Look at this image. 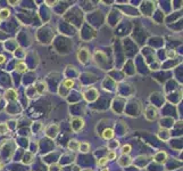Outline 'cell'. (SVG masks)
I'll list each match as a JSON object with an SVG mask.
<instances>
[{"label":"cell","instance_id":"22","mask_svg":"<svg viewBox=\"0 0 183 171\" xmlns=\"http://www.w3.org/2000/svg\"><path fill=\"white\" fill-rule=\"evenodd\" d=\"M1 169H2V163L0 162V171H1Z\"/></svg>","mask_w":183,"mask_h":171},{"label":"cell","instance_id":"7","mask_svg":"<svg viewBox=\"0 0 183 171\" xmlns=\"http://www.w3.org/2000/svg\"><path fill=\"white\" fill-rule=\"evenodd\" d=\"M114 135H115V132H114V130L113 129H105L104 130V132H102V137L105 138V139H112L113 137H114Z\"/></svg>","mask_w":183,"mask_h":171},{"label":"cell","instance_id":"4","mask_svg":"<svg viewBox=\"0 0 183 171\" xmlns=\"http://www.w3.org/2000/svg\"><path fill=\"white\" fill-rule=\"evenodd\" d=\"M167 159V155L165 152H158L156 155H155V161L158 162V163H164Z\"/></svg>","mask_w":183,"mask_h":171},{"label":"cell","instance_id":"15","mask_svg":"<svg viewBox=\"0 0 183 171\" xmlns=\"http://www.w3.org/2000/svg\"><path fill=\"white\" fill-rule=\"evenodd\" d=\"M107 163H108L107 157H101V159H99V160L97 161V164L100 166V167H104V166H106Z\"/></svg>","mask_w":183,"mask_h":171},{"label":"cell","instance_id":"19","mask_svg":"<svg viewBox=\"0 0 183 171\" xmlns=\"http://www.w3.org/2000/svg\"><path fill=\"white\" fill-rule=\"evenodd\" d=\"M9 3H10L11 6H15V5L17 3V1H9Z\"/></svg>","mask_w":183,"mask_h":171},{"label":"cell","instance_id":"1","mask_svg":"<svg viewBox=\"0 0 183 171\" xmlns=\"http://www.w3.org/2000/svg\"><path fill=\"white\" fill-rule=\"evenodd\" d=\"M71 126H72V129H73L75 132H77V131H80V130L83 129V127H84V121H83L81 117H74V119L72 120Z\"/></svg>","mask_w":183,"mask_h":171},{"label":"cell","instance_id":"21","mask_svg":"<svg viewBox=\"0 0 183 171\" xmlns=\"http://www.w3.org/2000/svg\"><path fill=\"white\" fill-rule=\"evenodd\" d=\"M101 171H109V169H107V168H104V169H102Z\"/></svg>","mask_w":183,"mask_h":171},{"label":"cell","instance_id":"17","mask_svg":"<svg viewBox=\"0 0 183 171\" xmlns=\"http://www.w3.org/2000/svg\"><path fill=\"white\" fill-rule=\"evenodd\" d=\"M5 60H6V57L3 56V55H0V64L5 63Z\"/></svg>","mask_w":183,"mask_h":171},{"label":"cell","instance_id":"2","mask_svg":"<svg viewBox=\"0 0 183 171\" xmlns=\"http://www.w3.org/2000/svg\"><path fill=\"white\" fill-rule=\"evenodd\" d=\"M77 57H79V60L81 63L85 64L89 60V58H90V52L87 48H82V49H80V52L77 54Z\"/></svg>","mask_w":183,"mask_h":171},{"label":"cell","instance_id":"16","mask_svg":"<svg viewBox=\"0 0 183 171\" xmlns=\"http://www.w3.org/2000/svg\"><path fill=\"white\" fill-rule=\"evenodd\" d=\"M106 157H107L108 161H109V160H115V159H116V153H115L114 151H110V152L107 154Z\"/></svg>","mask_w":183,"mask_h":171},{"label":"cell","instance_id":"12","mask_svg":"<svg viewBox=\"0 0 183 171\" xmlns=\"http://www.w3.org/2000/svg\"><path fill=\"white\" fill-rule=\"evenodd\" d=\"M79 145H80V142L77 140H72L68 144V148L72 151H79Z\"/></svg>","mask_w":183,"mask_h":171},{"label":"cell","instance_id":"6","mask_svg":"<svg viewBox=\"0 0 183 171\" xmlns=\"http://www.w3.org/2000/svg\"><path fill=\"white\" fill-rule=\"evenodd\" d=\"M75 85V82H74V80H72V79H65L64 81H63V83H61V87H64V88H66L67 90H69V89H72L73 87Z\"/></svg>","mask_w":183,"mask_h":171},{"label":"cell","instance_id":"11","mask_svg":"<svg viewBox=\"0 0 183 171\" xmlns=\"http://www.w3.org/2000/svg\"><path fill=\"white\" fill-rule=\"evenodd\" d=\"M9 15H10V12H9L8 9H6V8H2V9L0 10V20H1V21H5V20H7V18L9 17Z\"/></svg>","mask_w":183,"mask_h":171},{"label":"cell","instance_id":"8","mask_svg":"<svg viewBox=\"0 0 183 171\" xmlns=\"http://www.w3.org/2000/svg\"><path fill=\"white\" fill-rule=\"evenodd\" d=\"M79 151L82 152V153H87L90 151V144L87 142H80L79 145Z\"/></svg>","mask_w":183,"mask_h":171},{"label":"cell","instance_id":"5","mask_svg":"<svg viewBox=\"0 0 183 171\" xmlns=\"http://www.w3.org/2000/svg\"><path fill=\"white\" fill-rule=\"evenodd\" d=\"M132 162V159L129 156V155H123L122 157L118 160V164L122 166V167H126V166H130Z\"/></svg>","mask_w":183,"mask_h":171},{"label":"cell","instance_id":"18","mask_svg":"<svg viewBox=\"0 0 183 171\" xmlns=\"http://www.w3.org/2000/svg\"><path fill=\"white\" fill-rule=\"evenodd\" d=\"M46 2H47V3L49 5V6H52V5H55V3H56L55 1H54V2H52V1H46Z\"/></svg>","mask_w":183,"mask_h":171},{"label":"cell","instance_id":"20","mask_svg":"<svg viewBox=\"0 0 183 171\" xmlns=\"http://www.w3.org/2000/svg\"><path fill=\"white\" fill-rule=\"evenodd\" d=\"M168 56H174V52H172V53H168Z\"/></svg>","mask_w":183,"mask_h":171},{"label":"cell","instance_id":"13","mask_svg":"<svg viewBox=\"0 0 183 171\" xmlns=\"http://www.w3.org/2000/svg\"><path fill=\"white\" fill-rule=\"evenodd\" d=\"M131 149H132V146H131L130 144L124 145V146L122 147V154L123 155H127V154L131 152Z\"/></svg>","mask_w":183,"mask_h":171},{"label":"cell","instance_id":"3","mask_svg":"<svg viewBox=\"0 0 183 171\" xmlns=\"http://www.w3.org/2000/svg\"><path fill=\"white\" fill-rule=\"evenodd\" d=\"M5 98L7 100H16L17 99V92L14 89H8L5 94Z\"/></svg>","mask_w":183,"mask_h":171},{"label":"cell","instance_id":"9","mask_svg":"<svg viewBox=\"0 0 183 171\" xmlns=\"http://www.w3.org/2000/svg\"><path fill=\"white\" fill-rule=\"evenodd\" d=\"M16 70H17V72H20V73H24V72L28 71V66H26V64H25L24 62H20V63H17V65H16Z\"/></svg>","mask_w":183,"mask_h":171},{"label":"cell","instance_id":"14","mask_svg":"<svg viewBox=\"0 0 183 171\" xmlns=\"http://www.w3.org/2000/svg\"><path fill=\"white\" fill-rule=\"evenodd\" d=\"M8 132V126L6 123H0V135H5Z\"/></svg>","mask_w":183,"mask_h":171},{"label":"cell","instance_id":"10","mask_svg":"<svg viewBox=\"0 0 183 171\" xmlns=\"http://www.w3.org/2000/svg\"><path fill=\"white\" fill-rule=\"evenodd\" d=\"M35 90L39 92V94H43L47 91V86L44 82H39L38 85L35 86Z\"/></svg>","mask_w":183,"mask_h":171}]
</instances>
